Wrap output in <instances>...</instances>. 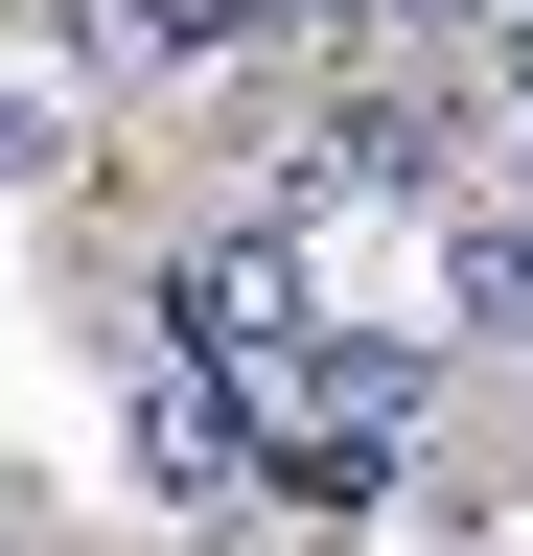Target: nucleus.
<instances>
[{
    "label": "nucleus",
    "instance_id": "f257e3e1",
    "mask_svg": "<svg viewBox=\"0 0 533 556\" xmlns=\"http://www.w3.org/2000/svg\"><path fill=\"white\" fill-rule=\"evenodd\" d=\"M302 325H325V255H302V208H232V232H186V255H163V348H186V371L279 394V371H302Z\"/></svg>",
    "mask_w": 533,
    "mask_h": 556
},
{
    "label": "nucleus",
    "instance_id": "f03ea898",
    "mask_svg": "<svg viewBox=\"0 0 533 556\" xmlns=\"http://www.w3.org/2000/svg\"><path fill=\"white\" fill-rule=\"evenodd\" d=\"M116 486H140L163 533H232L255 510V394L186 371V348H116Z\"/></svg>",
    "mask_w": 533,
    "mask_h": 556
},
{
    "label": "nucleus",
    "instance_id": "7ed1b4c3",
    "mask_svg": "<svg viewBox=\"0 0 533 556\" xmlns=\"http://www.w3.org/2000/svg\"><path fill=\"white\" fill-rule=\"evenodd\" d=\"M487 186V116L464 93H325L279 139V208H464Z\"/></svg>",
    "mask_w": 533,
    "mask_h": 556
},
{
    "label": "nucleus",
    "instance_id": "20e7f679",
    "mask_svg": "<svg viewBox=\"0 0 533 556\" xmlns=\"http://www.w3.org/2000/svg\"><path fill=\"white\" fill-rule=\"evenodd\" d=\"M441 348H533V208H441Z\"/></svg>",
    "mask_w": 533,
    "mask_h": 556
},
{
    "label": "nucleus",
    "instance_id": "39448f33",
    "mask_svg": "<svg viewBox=\"0 0 533 556\" xmlns=\"http://www.w3.org/2000/svg\"><path fill=\"white\" fill-rule=\"evenodd\" d=\"M0 186H93V70L71 47H0Z\"/></svg>",
    "mask_w": 533,
    "mask_h": 556
},
{
    "label": "nucleus",
    "instance_id": "423d86ee",
    "mask_svg": "<svg viewBox=\"0 0 533 556\" xmlns=\"http://www.w3.org/2000/svg\"><path fill=\"white\" fill-rule=\"evenodd\" d=\"M487 93H510V116H533V0H487Z\"/></svg>",
    "mask_w": 533,
    "mask_h": 556
},
{
    "label": "nucleus",
    "instance_id": "0eeeda50",
    "mask_svg": "<svg viewBox=\"0 0 533 556\" xmlns=\"http://www.w3.org/2000/svg\"><path fill=\"white\" fill-rule=\"evenodd\" d=\"M510 186H533V116H510Z\"/></svg>",
    "mask_w": 533,
    "mask_h": 556
},
{
    "label": "nucleus",
    "instance_id": "6e6552de",
    "mask_svg": "<svg viewBox=\"0 0 533 556\" xmlns=\"http://www.w3.org/2000/svg\"><path fill=\"white\" fill-rule=\"evenodd\" d=\"M186 556H210V533H186Z\"/></svg>",
    "mask_w": 533,
    "mask_h": 556
}]
</instances>
